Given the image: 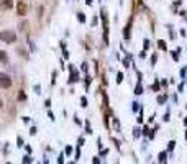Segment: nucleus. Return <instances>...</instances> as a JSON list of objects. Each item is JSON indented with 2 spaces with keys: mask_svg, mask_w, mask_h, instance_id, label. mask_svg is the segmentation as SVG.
Here are the masks:
<instances>
[{
  "mask_svg": "<svg viewBox=\"0 0 187 164\" xmlns=\"http://www.w3.org/2000/svg\"><path fill=\"white\" fill-rule=\"evenodd\" d=\"M25 99H26L25 92H23V90H20V94H18V100H25Z\"/></svg>",
  "mask_w": 187,
  "mask_h": 164,
  "instance_id": "11",
  "label": "nucleus"
},
{
  "mask_svg": "<svg viewBox=\"0 0 187 164\" xmlns=\"http://www.w3.org/2000/svg\"><path fill=\"white\" fill-rule=\"evenodd\" d=\"M153 90H154V92H156V90H159V84H158V82L153 84Z\"/></svg>",
  "mask_w": 187,
  "mask_h": 164,
  "instance_id": "18",
  "label": "nucleus"
},
{
  "mask_svg": "<svg viewBox=\"0 0 187 164\" xmlns=\"http://www.w3.org/2000/svg\"><path fill=\"white\" fill-rule=\"evenodd\" d=\"M26 12H28V7H26V2H23V0H20L18 3H16V13H18L20 16H25Z\"/></svg>",
  "mask_w": 187,
  "mask_h": 164,
  "instance_id": "3",
  "label": "nucleus"
},
{
  "mask_svg": "<svg viewBox=\"0 0 187 164\" xmlns=\"http://www.w3.org/2000/svg\"><path fill=\"white\" fill-rule=\"evenodd\" d=\"M122 81H123V74H122V72H118V76H117V82L120 84Z\"/></svg>",
  "mask_w": 187,
  "mask_h": 164,
  "instance_id": "14",
  "label": "nucleus"
},
{
  "mask_svg": "<svg viewBox=\"0 0 187 164\" xmlns=\"http://www.w3.org/2000/svg\"><path fill=\"white\" fill-rule=\"evenodd\" d=\"M158 46L161 48V49H168V46H166V43H164V41H159V43H158Z\"/></svg>",
  "mask_w": 187,
  "mask_h": 164,
  "instance_id": "12",
  "label": "nucleus"
},
{
  "mask_svg": "<svg viewBox=\"0 0 187 164\" xmlns=\"http://www.w3.org/2000/svg\"><path fill=\"white\" fill-rule=\"evenodd\" d=\"M166 158H168V153L162 151L161 154H159V163H166Z\"/></svg>",
  "mask_w": 187,
  "mask_h": 164,
  "instance_id": "8",
  "label": "nucleus"
},
{
  "mask_svg": "<svg viewBox=\"0 0 187 164\" xmlns=\"http://www.w3.org/2000/svg\"><path fill=\"white\" fill-rule=\"evenodd\" d=\"M69 71H71V79H69V82H77L79 76H77V72L74 71V67H72V66H69Z\"/></svg>",
  "mask_w": 187,
  "mask_h": 164,
  "instance_id": "5",
  "label": "nucleus"
},
{
  "mask_svg": "<svg viewBox=\"0 0 187 164\" xmlns=\"http://www.w3.org/2000/svg\"><path fill=\"white\" fill-rule=\"evenodd\" d=\"M16 40V34L10 30H5V31H0V41L3 43H15Z\"/></svg>",
  "mask_w": 187,
  "mask_h": 164,
  "instance_id": "1",
  "label": "nucleus"
},
{
  "mask_svg": "<svg viewBox=\"0 0 187 164\" xmlns=\"http://www.w3.org/2000/svg\"><path fill=\"white\" fill-rule=\"evenodd\" d=\"M77 20H79L81 23H84V22H85V16L82 15V13H77Z\"/></svg>",
  "mask_w": 187,
  "mask_h": 164,
  "instance_id": "10",
  "label": "nucleus"
},
{
  "mask_svg": "<svg viewBox=\"0 0 187 164\" xmlns=\"http://www.w3.org/2000/svg\"><path fill=\"white\" fill-rule=\"evenodd\" d=\"M0 87H2V89H10V87H12V79H10V76L5 74V72H0Z\"/></svg>",
  "mask_w": 187,
  "mask_h": 164,
  "instance_id": "2",
  "label": "nucleus"
},
{
  "mask_svg": "<svg viewBox=\"0 0 187 164\" xmlns=\"http://www.w3.org/2000/svg\"><path fill=\"white\" fill-rule=\"evenodd\" d=\"M2 105H3V102H2V99H0V109H2Z\"/></svg>",
  "mask_w": 187,
  "mask_h": 164,
  "instance_id": "22",
  "label": "nucleus"
},
{
  "mask_svg": "<svg viewBox=\"0 0 187 164\" xmlns=\"http://www.w3.org/2000/svg\"><path fill=\"white\" fill-rule=\"evenodd\" d=\"M0 62H3V64L8 62V56H7V53H5V51H2V49H0Z\"/></svg>",
  "mask_w": 187,
  "mask_h": 164,
  "instance_id": "6",
  "label": "nucleus"
},
{
  "mask_svg": "<svg viewBox=\"0 0 187 164\" xmlns=\"http://www.w3.org/2000/svg\"><path fill=\"white\" fill-rule=\"evenodd\" d=\"M174 145H176L174 141H171V143H169V151H171V149H174Z\"/></svg>",
  "mask_w": 187,
  "mask_h": 164,
  "instance_id": "20",
  "label": "nucleus"
},
{
  "mask_svg": "<svg viewBox=\"0 0 187 164\" xmlns=\"http://www.w3.org/2000/svg\"><path fill=\"white\" fill-rule=\"evenodd\" d=\"M16 145H18V146H23V138H22V136L16 138Z\"/></svg>",
  "mask_w": 187,
  "mask_h": 164,
  "instance_id": "16",
  "label": "nucleus"
},
{
  "mask_svg": "<svg viewBox=\"0 0 187 164\" xmlns=\"http://www.w3.org/2000/svg\"><path fill=\"white\" fill-rule=\"evenodd\" d=\"M158 102H159V103H164V102H166V95H161V97H158Z\"/></svg>",
  "mask_w": 187,
  "mask_h": 164,
  "instance_id": "15",
  "label": "nucleus"
},
{
  "mask_svg": "<svg viewBox=\"0 0 187 164\" xmlns=\"http://www.w3.org/2000/svg\"><path fill=\"white\" fill-rule=\"evenodd\" d=\"M130 28H131V23H128V25L125 26V31H123V34H125V40H130Z\"/></svg>",
  "mask_w": 187,
  "mask_h": 164,
  "instance_id": "7",
  "label": "nucleus"
},
{
  "mask_svg": "<svg viewBox=\"0 0 187 164\" xmlns=\"http://www.w3.org/2000/svg\"><path fill=\"white\" fill-rule=\"evenodd\" d=\"M135 94H136V95H141V94H143V87H141V84H138V85H136Z\"/></svg>",
  "mask_w": 187,
  "mask_h": 164,
  "instance_id": "9",
  "label": "nucleus"
},
{
  "mask_svg": "<svg viewBox=\"0 0 187 164\" xmlns=\"http://www.w3.org/2000/svg\"><path fill=\"white\" fill-rule=\"evenodd\" d=\"M71 153H72V148H71V146H67V148H66V154H71Z\"/></svg>",
  "mask_w": 187,
  "mask_h": 164,
  "instance_id": "19",
  "label": "nucleus"
},
{
  "mask_svg": "<svg viewBox=\"0 0 187 164\" xmlns=\"http://www.w3.org/2000/svg\"><path fill=\"white\" fill-rule=\"evenodd\" d=\"M23 163H25V164L31 163V158H30V156H25V158H23Z\"/></svg>",
  "mask_w": 187,
  "mask_h": 164,
  "instance_id": "17",
  "label": "nucleus"
},
{
  "mask_svg": "<svg viewBox=\"0 0 187 164\" xmlns=\"http://www.w3.org/2000/svg\"><path fill=\"white\" fill-rule=\"evenodd\" d=\"M81 105L82 107H87V99H85V97H82V99H81Z\"/></svg>",
  "mask_w": 187,
  "mask_h": 164,
  "instance_id": "13",
  "label": "nucleus"
},
{
  "mask_svg": "<svg viewBox=\"0 0 187 164\" xmlns=\"http://www.w3.org/2000/svg\"><path fill=\"white\" fill-rule=\"evenodd\" d=\"M85 3H87V5H91V3H92V0H85Z\"/></svg>",
  "mask_w": 187,
  "mask_h": 164,
  "instance_id": "21",
  "label": "nucleus"
},
{
  "mask_svg": "<svg viewBox=\"0 0 187 164\" xmlns=\"http://www.w3.org/2000/svg\"><path fill=\"white\" fill-rule=\"evenodd\" d=\"M13 7V0H0V8L10 10Z\"/></svg>",
  "mask_w": 187,
  "mask_h": 164,
  "instance_id": "4",
  "label": "nucleus"
}]
</instances>
